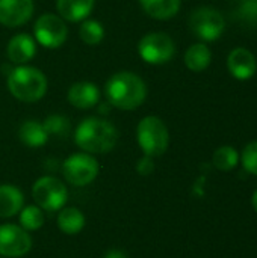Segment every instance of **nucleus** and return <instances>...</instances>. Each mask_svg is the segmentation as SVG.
<instances>
[{
	"label": "nucleus",
	"instance_id": "nucleus-20",
	"mask_svg": "<svg viewBox=\"0 0 257 258\" xmlns=\"http://www.w3.org/2000/svg\"><path fill=\"white\" fill-rule=\"evenodd\" d=\"M83 227H85V216L79 209L76 207L61 209L58 215V228L62 233L68 236H74L80 233Z\"/></svg>",
	"mask_w": 257,
	"mask_h": 258
},
{
	"label": "nucleus",
	"instance_id": "nucleus-11",
	"mask_svg": "<svg viewBox=\"0 0 257 258\" xmlns=\"http://www.w3.org/2000/svg\"><path fill=\"white\" fill-rule=\"evenodd\" d=\"M33 0H0V24L18 27L30 20Z\"/></svg>",
	"mask_w": 257,
	"mask_h": 258
},
{
	"label": "nucleus",
	"instance_id": "nucleus-8",
	"mask_svg": "<svg viewBox=\"0 0 257 258\" xmlns=\"http://www.w3.org/2000/svg\"><path fill=\"white\" fill-rule=\"evenodd\" d=\"M98 162L88 153L71 154L62 163V174L65 180L77 187L92 183L98 175Z\"/></svg>",
	"mask_w": 257,
	"mask_h": 258
},
{
	"label": "nucleus",
	"instance_id": "nucleus-18",
	"mask_svg": "<svg viewBox=\"0 0 257 258\" xmlns=\"http://www.w3.org/2000/svg\"><path fill=\"white\" fill-rule=\"evenodd\" d=\"M139 5L151 18L170 20L179 12L182 0H139Z\"/></svg>",
	"mask_w": 257,
	"mask_h": 258
},
{
	"label": "nucleus",
	"instance_id": "nucleus-21",
	"mask_svg": "<svg viewBox=\"0 0 257 258\" xmlns=\"http://www.w3.org/2000/svg\"><path fill=\"white\" fill-rule=\"evenodd\" d=\"M212 162H214V166L217 169L227 172V171H232V169H235L238 166V163H239V153L232 145H223V147H220L214 153Z\"/></svg>",
	"mask_w": 257,
	"mask_h": 258
},
{
	"label": "nucleus",
	"instance_id": "nucleus-6",
	"mask_svg": "<svg viewBox=\"0 0 257 258\" xmlns=\"http://www.w3.org/2000/svg\"><path fill=\"white\" fill-rule=\"evenodd\" d=\"M189 27L201 41H217L226 30V20L223 14L211 6H200L192 11L189 17Z\"/></svg>",
	"mask_w": 257,
	"mask_h": 258
},
{
	"label": "nucleus",
	"instance_id": "nucleus-2",
	"mask_svg": "<svg viewBox=\"0 0 257 258\" xmlns=\"http://www.w3.org/2000/svg\"><path fill=\"white\" fill-rule=\"evenodd\" d=\"M106 97L117 109L133 110L144 103L147 97V86L135 73L120 71L106 82Z\"/></svg>",
	"mask_w": 257,
	"mask_h": 258
},
{
	"label": "nucleus",
	"instance_id": "nucleus-14",
	"mask_svg": "<svg viewBox=\"0 0 257 258\" xmlns=\"http://www.w3.org/2000/svg\"><path fill=\"white\" fill-rule=\"evenodd\" d=\"M36 53V42L27 33L15 35L8 44V57L12 63L23 65L29 62Z\"/></svg>",
	"mask_w": 257,
	"mask_h": 258
},
{
	"label": "nucleus",
	"instance_id": "nucleus-28",
	"mask_svg": "<svg viewBox=\"0 0 257 258\" xmlns=\"http://www.w3.org/2000/svg\"><path fill=\"white\" fill-rule=\"evenodd\" d=\"M105 258H127V255H126V252H123L120 249H111L106 252Z\"/></svg>",
	"mask_w": 257,
	"mask_h": 258
},
{
	"label": "nucleus",
	"instance_id": "nucleus-3",
	"mask_svg": "<svg viewBox=\"0 0 257 258\" xmlns=\"http://www.w3.org/2000/svg\"><path fill=\"white\" fill-rule=\"evenodd\" d=\"M8 89L23 103H35L47 92V77L35 67L20 65L8 74Z\"/></svg>",
	"mask_w": 257,
	"mask_h": 258
},
{
	"label": "nucleus",
	"instance_id": "nucleus-25",
	"mask_svg": "<svg viewBox=\"0 0 257 258\" xmlns=\"http://www.w3.org/2000/svg\"><path fill=\"white\" fill-rule=\"evenodd\" d=\"M239 160L248 174L257 177V141H253L245 145L242 154L239 156Z\"/></svg>",
	"mask_w": 257,
	"mask_h": 258
},
{
	"label": "nucleus",
	"instance_id": "nucleus-4",
	"mask_svg": "<svg viewBox=\"0 0 257 258\" xmlns=\"http://www.w3.org/2000/svg\"><path fill=\"white\" fill-rule=\"evenodd\" d=\"M136 138L144 156L148 157L162 156L170 145V133L167 125L161 118L155 115L145 116L139 121Z\"/></svg>",
	"mask_w": 257,
	"mask_h": 258
},
{
	"label": "nucleus",
	"instance_id": "nucleus-7",
	"mask_svg": "<svg viewBox=\"0 0 257 258\" xmlns=\"http://www.w3.org/2000/svg\"><path fill=\"white\" fill-rule=\"evenodd\" d=\"M176 47L170 35L164 32H151L142 36L138 44V53L144 62L151 65H164L174 56Z\"/></svg>",
	"mask_w": 257,
	"mask_h": 258
},
{
	"label": "nucleus",
	"instance_id": "nucleus-9",
	"mask_svg": "<svg viewBox=\"0 0 257 258\" xmlns=\"http://www.w3.org/2000/svg\"><path fill=\"white\" fill-rule=\"evenodd\" d=\"M35 39L45 48H59L68 36L64 20L55 14H42L33 26Z\"/></svg>",
	"mask_w": 257,
	"mask_h": 258
},
{
	"label": "nucleus",
	"instance_id": "nucleus-27",
	"mask_svg": "<svg viewBox=\"0 0 257 258\" xmlns=\"http://www.w3.org/2000/svg\"><path fill=\"white\" fill-rule=\"evenodd\" d=\"M136 171L139 175L142 177H147L150 175L153 171H155V162H153V157H148V156H144L139 159V162L136 163Z\"/></svg>",
	"mask_w": 257,
	"mask_h": 258
},
{
	"label": "nucleus",
	"instance_id": "nucleus-29",
	"mask_svg": "<svg viewBox=\"0 0 257 258\" xmlns=\"http://www.w3.org/2000/svg\"><path fill=\"white\" fill-rule=\"evenodd\" d=\"M251 204H253V209L256 210L257 213V190L253 194V198H251Z\"/></svg>",
	"mask_w": 257,
	"mask_h": 258
},
{
	"label": "nucleus",
	"instance_id": "nucleus-22",
	"mask_svg": "<svg viewBox=\"0 0 257 258\" xmlns=\"http://www.w3.org/2000/svg\"><path fill=\"white\" fill-rule=\"evenodd\" d=\"M80 39L88 45H95L105 38V27L97 20H83L79 27Z\"/></svg>",
	"mask_w": 257,
	"mask_h": 258
},
{
	"label": "nucleus",
	"instance_id": "nucleus-15",
	"mask_svg": "<svg viewBox=\"0 0 257 258\" xmlns=\"http://www.w3.org/2000/svg\"><path fill=\"white\" fill-rule=\"evenodd\" d=\"M95 0H56L61 18L67 21H83L91 14Z\"/></svg>",
	"mask_w": 257,
	"mask_h": 258
},
{
	"label": "nucleus",
	"instance_id": "nucleus-1",
	"mask_svg": "<svg viewBox=\"0 0 257 258\" xmlns=\"http://www.w3.org/2000/svg\"><path fill=\"white\" fill-rule=\"evenodd\" d=\"M118 141V132L115 125L106 119L91 116L83 119L76 132V145L88 154H105L114 150Z\"/></svg>",
	"mask_w": 257,
	"mask_h": 258
},
{
	"label": "nucleus",
	"instance_id": "nucleus-30",
	"mask_svg": "<svg viewBox=\"0 0 257 258\" xmlns=\"http://www.w3.org/2000/svg\"><path fill=\"white\" fill-rule=\"evenodd\" d=\"M0 258H2V257H0Z\"/></svg>",
	"mask_w": 257,
	"mask_h": 258
},
{
	"label": "nucleus",
	"instance_id": "nucleus-10",
	"mask_svg": "<svg viewBox=\"0 0 257 258\" xmlns=\"http://www.w3.org/2000/svg\"><path fill=\"white\" fill-rule=\"evenodd\" d=\"M32 248V239L29 233L18 225L3 224L0 225V255L18 258L26 255Z\"/></svg>",
	"mask_w": 257,
	"mask_h": 258
},
{
	"label": "nucleus",
	"instance_id": "nucleus-19",
	"mask_svg": "<svg viewBox=\"0 0 257 258\" xmlns=\"http://www.w3.org/2000/svg\"><path fill=\"white\" fill-rule=\"evenodd\" d=\"M211 60H212V51L204 42L192 44L185 53V65L194 73L204 71L211 65Z\"/></svg>",
	"mask_w": 257,
	"mask_h": 258
},
{
	"label": "nucleus",
	"instance_id": "nucleus-12",
	"mask_svg": "<svg viewBox=\"0 0 257 258\" xmlns=\"http://www.w3.org/2000/svg\"><path fill=\"white\" fill-rule=\"evenodd\" d=\"M227 68L238 80H248L257 71L256 56L245 47H236L227 57Z\"/></svg>",
	"mask_w": 257,
	"mask_h": 258
},
{
	"label": "nucleus",
	"instance_id": "nucleus-24",
	"mask_svg": "<svg viewBox=\"0 0 257 258\" xmlns=\"http://www.w3.org/2000/svg\"><path fill=\"white\" fill-rule=\"evenodd\" d=\"M42 125L48 136H56V138H65L71 130V124L68 118L64 115H50L44 119Z\"/></svg>",
	"mask_w": 257,
	"mask_h": 258
},
{
	"label": "nucleus",
	"instance_id": "nucleus-16",
	"mask_svg": "<svg viewBox=\"0 0 257 258\" xmlns=\"http://www.w3.org/2000/svg\"><path fill=\"white\" fill-rule=\"evenodd\" d=\"M24 206L21 190L12 184H0V218L15 216Z\"/></svg>",
	"mask_w": 257,
	"mask_h": 258
},
{
	"label": "nucleus",
	"instance_id": "nucleus-5",
	"mask_svg": "<svg viewBox=\"0 0 257 258\" xmlns=\"http://www.w3.org/2000/svg\"><path fill=\"white\" fill-rule=\"evenodd\" d=\"M32 197L39 209L45 212H59L68 200V190L59 178L45 175L33 183Z\"/></svg>",
	"mask_w": 257,
	"mask_h": 258
},
{
	"label": "nucleus",
	"instance_id": "nucleus-17",
	"mask_svg": "<svg viewBox=\"0 0 257 258\" xmlns=\"http://www.w3.org/2000/svg\"><path fill=\"white\" fill-rule=\"evenodd\" d=\"M18 138L21 144L30 148H39L44 147L48 141V135L44 128V125L35 119H29L21 124L18 130Z\"/></svg>",
	"mask_w": 257,
	"mask_h": 258
},
{
	"label": "nucleus",
	"instance_id": "nucleus-13",
	"mask_svg": "<svg viewBox=\"0 0 257 258\" xmlns=\"http://www.w3.org/2000/svg\"><path fill=\"white\" fill-rule=\"evenodd\" d=\"M100 100V91L92 82H77L68 89V101L71 106L86 110L94 107Z\"/></svg>",
	"mask_w": 257,
	"mask_h": 258
},
{
	"label": "nucleus",
	"instance_id": "nucleus-26",
	"mask_svg": "<svg viewBox=\"0 0 257 258\" xmlns=\"http://www.w3.org/2000/svg\"><path fill=\"white\" fill-rule=\"evenodd\" d=\"M239 15L248 23H257V0H244L239 6Z\"/></svg>",
	"mask_w": 257,
	"mask_h": 258
},
{
	"label": "nucleus",
	"instance_id": "nucleus-23",
	"mask_svg": "<svg viewBox=\"0 0 257 258\" xmlns=\"http://www.w3.org/2000/svg\"><path fill=\"white\" fill-rule=\"evenodd\" d=\"M20 224L26 231L39 230L44 224V215L38 206H27L20 210Z\"/></svg>",
	"mask_w": 257,
	"mask_h": 258
}]
</instances>
